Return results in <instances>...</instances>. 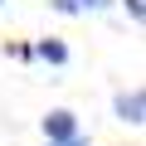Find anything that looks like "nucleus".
Here are the masks:
<instances>
[{
    "instance_id": "f257e3e1",
    "label": "nucleus",
    "mask_w": 146,
    "mask_h": 146,
    "mask_svg": "<svg viewBox=\"0 0 146 146\" xmlns=\"http://www.w3.org/2000/svg\"><path fill=\"white\" fill-rule=\"evenodd\" d=\"M112 112H117V122L141 127V122H146V93H141V88H122V93L112 98Z\"/></svg>"
},
{
    "instance_id": "f03ea898",
    "label": "nucleus",
    "mask_w": 146,
    "mask_h": 146,
    "mask_svg": "<svg viewBox=\"0 0 146 146\" xmlns=\"http://www.w3.org/2000/svg\"><path fill=\"white\" fill-rule=\"evenodd\" d=\"M39 127H44V141H58V136L83 131V127H78V112H68V107H54V112H44V117H39Z\"/></svg>"
},
{
    "instance_id": "7ed1b4c3",
    "label": "nucleus",
    "mask_w": 146,
    "mask_h": 146,
    "mask_svg": "<svg viewBox=\"0 0 146 146\" xmlns=\"http://www.w3.org/2000/svg\"><path fill=\"white\" fill-rule=\"evenodd\" d=\"M34 58H44V63H54V68H63V63H68V44L49 34V39H39V44H34Z\"/></svg>"
},
{
    "instance_id": "20e7f679",
    "label": "nucleus",
    "mask_w": 146,
    "mask_h": 146,
    "mask_svg": "<svg viewBox=\"0 0 146 146\" xmlns=\"http://www.w3.org/2000/svg\"><path fill=\"white\" fill-rule=\"evenodd\" d=\"M93 136H83V131H73V136H58V141H44V146H88Z\"/></svg>"
},
{
    "instance_id": "39448f33",
    "label": "nucleus",
    "mask_w": 146,
    "mask_h": 146,
    "mask_svg": "<svg viewBox=\"0 0 146 146\" xmlns=\"http://www.w3.org/2000/svg\"><path fill=\"white\" fill-rule=\"evenodd\" d=\"M49 5H54L58 15H83V5H78V0H49Z\"/></svg>"
},
{
    "instance_id": "423d86ee",
    "label": "nucleus",
    "mask_w": 146,
    "mask_h": 146,
    "mask_svg": "<svg viewBox=\"0 0 146 146\" xmlns=\"http://www.w3.org/2000/svg\"><path fill=\"white\" fill-rule=\"evenodd\" d=\"M122 5H127V15H131V20L141 25V15H146V5H141V0H122Z\"/></svg>"
},
{
    "instance_id": "0eeeda50",
    "label": "nucleus",
    "mask_w": 146,
    "mask_h": 146,
    "mask_svg": "<svg viewBox=\"0 0 146 146\" xmlns=\"http://www.w3.org/2000/svg\"><path fill=\"white\" fill-rule=\"evenodd\" d=\"M78 5H83V10H107L112 0H78Z\"/></svg>"
},
{
    "instance_id": "6e6552de",
    "label": "nucleus",
    "mask_w": 146,
    "mask_h": 146,
    "mask_svg": "<svg viewBox=\"0 0 146 146\" xmlns=\"http://www.w3.org/2000/svg\"><path fill=\"white\" fill-rule=\"evenodd\" d=\"M0 5H5V0H0Z\"/></svg>"
}]
</instances>
